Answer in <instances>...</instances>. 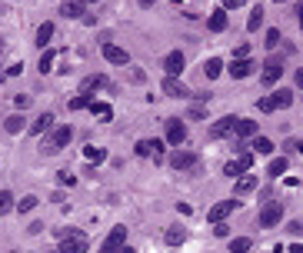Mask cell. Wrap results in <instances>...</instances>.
Listing matches in <instances>:
<instances>
[{
	"label": "cell",
	"mask_w": 303,
	"mask_h": 253,
	"mask_svg": "<svg viewBox=\"0 0 303 253\" xmlns=\"http://www.w3.org/2000/svg\"><path fill=\"white\" fill-rule=\"evenodd\" d=\"M57 237H60V253H87L90 247V240H87V233H80V230H67V227H60L57 230Z\"/></svg>",
	"instance_id": "cell-1"
},
{
	"label": "cell",
	"mask_w": 303,
	"mask_h": 253,
	"mask_svg": "<svg viewBox=\"0 0 303 253\" xmlns=\"http://www.w3.org/2000/svg\"><path fill=\"white\" fill-rule=\"evenodd\" d=\"M170 167H173L177 173L197 170V167H200V153H197V150H183V147H177V150L170 153Z\"/></svg>",
	"instance_id": "cell-2"
},
{
	"label": "cell",
	"mask_w": 303,
	"mask_h": 253,
	"mask_svg": "<svg viewBox=\"0 0 303 253\" xmlns=\"http://www.w3.org/2000/svg\"><path fill=\"white\" fill-rule=\"evenodd\" d=\"M70 140H74V127H54L50 137L44 140V153H60Z\"/></svg>",
	"instance_id": "cell-3"
},
{
	"label": "cell",
	"mask_w": 303,
	"mask_h": 253,
	"mask_svg": "<svg viewBox=\"0 0 303 253\" xmlns=\"http://www.w3.org/2000/svg\"><path fill=\"white\" fill-rule=\"evenodd\" d=\"M280 220H283V203H280V200H270V203H266V207H263V210H260V213H257V223H260V227H263V230L277 227Z\"/></svg>",
	"instance_id": "cell-4"
},
{
	"label": "cell",
	"mask_w": 303,
	"mask_h": 253,
	"mask_svg": "<svg viewBox=\"0 0 303 253\" xmlns=\"http://www.w3.org/2000/svg\"><path fill=\"white\" fill-rule=\"evenodd\" d=\"M123 247H127V227H114L107 233V240H103L100 253H120Z\"/></svg>",
	"instance_id": "cell-5"
},
{
	"label": "cell",
	"mask_w": 303,
	"mask_h": 253,
	"mask_svg": "<svg viewBox=\"0 0 303 253\" xmlns=\"http://www.w3.org/2000/svg\"><path fill=\"white\" fill-rule=\"evenodd\" d=\"M100 53H103V60H110V63H117V67H127V63H130V53L123 50V47H117V44H103L100 47Z\"/></svg>",
	"instance_id": "cell-6"
},
{
	"label": "cell",
	"mask_w": 303,
	"mask_h": 253,
	"mask_svg": "<svg viewBox=\"0 0 303 253\" xmlns=\"http://www.w3.org/2000/svg\"><path fill=\"white\" fill-rule=\"evenodd\" d=\"M280 74H283V60H280V57H270V60L263 63V74H260V80H263L266 87H273V83L280 80Z\"/></svg>",
	"instance_id": "cell-7"
},
{
	"label": "cell",
	"mask_w": 303,
	"mask_h": 253,
	"mask_svg": "<svg viewBox=\"0 0 303 253\" xmlns=\"http://www.w3.org/2000/svg\"><path fill=\"white\" fill-rule=\"evenodd\" d=\"M234 207H237V200H220V203H213V207L207 210V220H210V223H223L230 213H234Z\"/></svg>",
	"instance_id": "cell-8"
},
{
	"label": "cell",
	"mask_w": 303,
	"mask_h": 253,
	"mask_svg": "<svg viewBox=\"0 0 303 253\" xmlns=\"http://www.w3.org/2000/svg\"><path fill=\"white\" fill-rule=\"evenodd\" d=\"M110 87H114V83H110L103 74H94V77H87V80L80 83V94L83 97H94V90H110Z\"/></svg>",
	"instance_id": "cell-9"
},
{
	"label": "cell",
	"mask_w": 303,
	"mask_h": 253,
	"mask_svg": "<svg viewBox=\"0 0 303 253\" xmlns=\"http://www.w3.org/2000/svg\"><path fill=\"white\" fill-rule=\"evenodd\" d=\"M234 127H237V117H220V120L207 130V137L210 140H220V137H227V133H234Z\"/></svg>",
	"instance_id": "cell-10"
},
{
	"label": "cell",
	"mask_w": 303,
	"mask_h": 253,
	"mask_svg": "<svg viewBox=\"0 0 303 253\" xmlns=\"http://www.w3.org/2000/svg\"><path fill=\"white\" fill-rule=\"evenodd\" d=\"M137 153H140V157H153L160 164V160H164V143H160V140H140Z\"/></svg>",
	"instance_id": "cell-11"
},
{
	"label": "cell",
	"mask_w": 303,
	"mask_h": 253,
	"mask_svg": "<svg viewBox=\"0 0 303 253\" xmlns=\"http://www.w3.org/2000/svg\"><path fill=\"white\" fill-rule=\"evenodd\" d=\"M183 67H187V60H183V53H180V50H170V53L164 57V70H167V77L183 74Z\"/></svg>",
	"instance_id": "cell-12"
},
{
	"label": "cell",
	"mask_w": 303,
	"mask_h": 253,
	"mask_svg": "<svg viewBox=\"0 0 303 253\" xmlns=\"http://www.w3.org/2000/svg\"><path fill=\"white\" fill-rule=\"evenodd\" d=\"M183 140H187V127H183L180 120H167V143L180 147Z\"/></svg>",
	"instance_id": "cell-13"
},
{
	"label": "cell",
	"mask_w": 303,
	"mask_h": 253,
	"mask_svg": "<svg viewBox=\"0 0 303 253\" xmlns=\"http://www.w3.org/2000/svg\"><path fill=\"white\" fill-rule=\"evenodd\" d=\"M164 94L167 97H177V100H187L190 90H187V83L177 80V77H167V80H164Z\"/></svg>",
	"instance_id": "cell-14"
},
{
	"label": "cell",
	"mask_w": 303,
	"mask_h": 253,
	"mask_svg": "<svg viewBox=\"0 0 303 253\" xmlns=\"http://www.w3.org/2000/svg\"><path fill=\"white\" fill-rule=\"evenodd\" d=\"M83 7H87V0H63L60 13H63V17H70V20H77V17L87 20V10H83Z\"/></svg>",
	"instance_id": "cell-15"
},
{
	"label": "cell",
	"mask_w": 303,
	"mask_h": 253,
	"mask_svg": "<svg viewBox=\"0 0 303 253\" xmlns=\"http://www.w3.org/2000/svg\"><path fill=\"white\" fill-rule=\"evenodd\" d=\"M246 167H253V157H250V153H240V160H237V164H227V167H223V173H227V177H240Z\"/></svg>",
	"instance_id": "cell-16"
},
{
	"label": "cell",
	"mask_w": 303,
	"mask_h": 253,
	"mask_svg": "<svg viewBox=\"0 0 303 253\" xmlns=\"http://www.w3.org/2000/svg\"><path fill=\"white\" fill-rule=\"evenodd\" d=\"M50 130H54V117H50V114H40L37 120L30 123V133H33V137H44V133H50Z\"/></svg>",
	"instance_id": "cell-17"
},
{
	"label": "cell",
	"mask_w": 303,
	"mask_h": 253,
	"mask_svg": "<svg viewBox=\"0 0 303 253\" xmlns=\"http://www.w3.org/2000/svg\"><path fill=\"white\" fill-rule=\"evenodd\" d=\"M253 70H257V63L253 60H234V67H230V77H237V80H243V77H250Z\"/></svg>",
	"instance_id": "cell-18"
},
{
	"label": "cell",
	"mask_w": 303,
	"mask_h": 253,
	"mask_svg": "<svg viewBox=\"0 0 303 253\" xmlns=\"http://www.w3.org/2000/svg\"><path fill=\"white\" fill-rule=\"evenodd\" d=\"M207 27L213 33H223V30H227V10H223V7H220V10H213V13H210V20H207Z\"/></svg>",
	"instance_id": "cell-19"
},
{
	"label": "cell",
	"mask_w": 303,
	"mask_h": 253,
	"mask_svg": "<svg viewBox=\"0 0 303 253\" xmlns=\"http://www.w3.org/2000/svg\"><path fill=\"white\" fill-rule=\"evenodd\" d=\"M234 133H237V137H257V120H243V117H237Z\"/></svg>",
	"instance_id": "cell-20"
},
{
	"label": "cell",
	"mask_w": 303,
	"mask_h": 253,
	"mask_svg": "<svg viewBox=\"0 0 303 253\" xmlns=\"http://www.w3.org/2000/svg\"><path fill=\"white\" fill-rule=\"evenodd\" d=\"M90 110H94V117H97L100 123L114 120V107H110V103H90Z\"/></svg>",
	"instance_id": "cell-21"
},
{
	"label": "cell",
	"mask_w": 303,
	"mask_h": 253,
	"mask_svg": "<svg viewBox=\"0 0 303 253\" xmlns=\"http://www.w3.org/2000/svg\"><path fill=\"white\" fill-rule=\"evenodd\" d=\"M10 210H17V200H13L10 190H0V216H7Z\"/></svg>",
	"instance_id": "cell-22"
},
{
	"label": "cell",
	"mask_w": 303,
	"mask_h": 253,
	"mask_svg": "<svg viewBox=\"0 0 303 253\" xmlns=\"http://www.w3.org/2000/svg\"><path fill=\"white\" fill-rule=\"evenodd\" d=\"M50 37H54V24L47 20V24L37 27V47H47V44H50Z\"/></svg>",
	"instance_id": "cell-23"
},
{
	"label": "cell",
	"mask_w": 303,
	"mask_h": 253,
	"mask_svg": "<svg viewBox=\"0 0 303 253\" xmlns=\"http://www.w3.org/2000/svg\"><path fill=\"white\" fill-rule=\"evenodd\" d=\"M183 237H187V230H183V227H167L164 240L170 243V247H177V243H183Z\"/></svg>",
	"instance_id": "cell-24"
},
{
	"label": "cell",
	"mask_w": 303,
	"mask_h": 253,
	"mask_svg": "<svg viewBox=\"0 0 303 253\" xmlns=\"http://www.w3.org/2000/svg\"><path fill=\"white\" fill-rule=\"evenodd\" d=\"M220 70H223V60H220V57H210L207 63H203V74H207L210 80H213V77H220Z\"/></svg>",
	"instance_id": "cell-25"
},
{
	"label": "cell",
	"mask_w": 303,
	"mask_h": 253,
	"mask_svg": "<svg viewBox=\"0 0 303 253\" xmlns=\"http://www.w3.org/2000/svg\"><path fill=\"white\" fill-rule=\"evenodd\" d=\"M270 97H273V107H277V110H283V107H290V103H293L290 90H280V94H270Z\"/></svg>",
	"instance_id": "cell-26"
},
{
	"label": "cell",
	"mask_w": 303,
	"mask_h": 253,
	"mask_svg": "<svg viewBox=\"0 0 303 253\" xmlns=\"http://www.w3.org/2000/svg\"><path fill=\"white\" fill-rule=\"evenodd\" d=\"M4 130H7V133H20V130H24V117H20V114L7 117V120H4Z\"/></svg>",
	"instance_id": "cell-27"
},
{
	"label": "cell",
	"mask_w": 303,
	"mask_h": 253,
	"mask_svg": "<svg viewBox=\"0 0 303 253\" xmlns=\"http://www.w3.org/2000/svg\"><path fill=\"white\" fill-rule=\"evenodd\" d=\"M260 24H263V7H253L250 17H246V30H257Z\"/></svg>",
	"instance_id": "cell-28"
},
{
	"label": "cell",
	"mask_w": 303,
	"mask_h": 253,
	"mask_svg": "<svg viewBox=\"0 0 303 253\" xmlns=\"http://www.w3.org/2000/svg\"><path fill=\"white\" fill-rule=\"evenodd\" d=\"M253 150H257V153H263V157H266V153H273V143H270V140H266V137H253Z\"/></svg>",
	"instance_id": "cell-29"
},
{
	"label": "cell",
	"mask_w": 303,
	"mask_h": 253,
	"mask_svg": "<svg viewBox=\"0 0 303 253\" xmlns=\"http://www.w3.org/2000/svg\"><path fill=\"white\" fill-rule=\"evenodd\" d=\"M253 243H250V237H237V240H230V253H246Z\"/></svg>",
	"instance_id": "cell-30"
},
{
	"label": "cell",
	"mask_w": 303,
	"mask_h": 253,
	"mask_svg": "<svg viewBox=\"0 0 303 253\" xmlns=\"http://www.w3.org/2000/svg\"><path fill=\"white\" fill-rule=\"evenodd\" d=\"M283 170H287V157H277V160H270V167H266V173H270V177H280Z\"/></svg>",
	"instance_id": "cell-31"
},
{
	"label": "cell",
	"mask_w": 303,
	"mask_h": 253,
	"mask_svg": "<svg viewBox=\"0 0 303 253\" xmlns=\"http://www.w3.org/2000/svg\"><path fill=\"white\" fill-rule=\"evenodd\" d=\"M253 187H257V177H240L237 180V193H250Z\"/></svg>",
	"instance_id": "cell-32"
},
{
	"label": "cell",
	"mask_w": 303,
	"mask_h": 253,
	"mask_svg": "<svg viewBox=\"0 0 303 253\" xmlns=\"http://www.w3.org/2000/svg\"><path fill=\"white\" fill-rule=\"evenodd\" d=\"M70 110H83V107H90V97H83V94H77V97H70V103H67Z\"/></svg>",
	"instance_id": "cell-33"
},
{
	"label": "cell",
	"mask_w": 303,
	"mask_h": 253,
	"mask_svg": "<svg viewBox=\"0 0 303 253\" xmlns=\"http://www.w3.org/2000/svg\"><path fill=\"white\" fill-rule=\"evenodd\" d=\"M37 203H40V200H37V196H33V193H30V196H24V200H17V210H20V213H27V210H33V207H37Z\"/></svg>",
	"instance_id": "cell-34"
},
{
	"label": "cell",
	"mask_w": 303,
	"mask_h": 253,
	"mask_svg": "<svg viewBox=\"0 0 303 253\" xmlns=\"http://www.w3.org/2000/svg\"><path fill=\"white\" fill-rule=\"evenodd\" d=\"M280 40H283V37H280V30H266V40H263V44L270 47V50H277V47H280Z\"/></svg>",
	"instance_id": "cell-35"
},
{
	"label": "cell",
	"mask_w": 303,
	"mask_h": 253,
	"mask_svg": "<svg viewBox=\"0 0 303 253\" xmlns=\"http://www.w3.org/2000/svg\"><path fill=\"white\" fill-rule=\"evenodd\" d=\"M50 67H54V50H47L44 57H40V74H47Z\"/></svg>",
	"instance_id": "cell-36"
},
{
	"label": "cell",
	"mask_w": 303,
	"mask_h": 253,
	"mask_svg": "<svg viewBox=\"0 0 303 253\" xmlns=\"http://www.w3.org/2000/svg\"><path fill=\"white\" fill-rule=\"evenodd\" d=\"M283 150H287V153H300V150H303V143H300V140H293V137H290V140H287V143H283Z\"/></svg>",
	"instance_id": "cell-37"
},
{
	"label": "cell",
	"mask_w": 303,
	"mask_h": 253,
	"mask_svg": "<svg viewBox=\"0 0 303 253\" xmlns=\"http://www.w3.org/2000/svg\"><path fill=\"white\" fill-rule=\"evenodd\" d=\"M83 153H87V160H103V150H100V147H87Z\"/></svg>",
	"instance_id": "cell-38"
},
{
	"label": "cell",
	"mask_w": 303,
	"mask_h": 253,
	"mask_svg": "<svg viewBox=\"0 0 303 253\" xmlns=\"http://www.w3.org/2000/svg\"><path fill=\"white\" fill-rule=\"evenodd\" d=\"M287 230H290L293 237H303V223H300V220H293V223H290V227H287Z\"/></svg>",
	"instance_id": "cell-39"
},
{
	"label": "cell",
	"mask_w": 303,
	"mask_h": 253,
	"mask_svg": "<svg viewBox=\"0 0 303 253\" xmlns=\"http://www.w3.org/2000/svg\"><path fill=\"white\" fill-rule=\"evenodd\" d=\"M190 120H203V107L197 103V107H190Z\"/></svg>",
	"instance_id": "cell-40"
},
{
	"label": "cell",
	"mask_w": 303,
	"mask_h": 253,
	"mask_svg": "<svg viewBox=\"0 0 303 253\" xmlns=\"http://www.w3.org/2000/svg\"><path fill=\"white\" fill-rule=\"evenodd\" d=\"M237 7H243V0H223V10H237Z\"/></svg>",
	"instance_id": "cell-41"
},
{
	"label": "cell",
	"mask_w": 303,
	"mask_h": 253,
	"mask_svg": "<svg viewBox=\"0 0 303 253\" xmlns=\"http://www.w3.org/2000/svg\"><path fill=\"white\" fill-rule=\"evenodd\" d=\"M293 83H297V87L303 90V70H297V77H293Z\"/></svg>",
	"instance_id": "cell-42"
},
{
	"label": "cell",
	"mask_w": 303,
	"mask_h": 253,
	"mask_svg": "<svg viewBox=\"0 0 303 253\" xmlns=\"http://www.w3.org/2000/svg\"><path fill=\"white\" fill-rule=\"evenodd\" d=\"M297 13H300V27H303V0L297 4Z\"/></svg>",
	"instance_id": "cell-43"
},
{
	"label": "cell",
	"mask_w": 303,
	"mask_h": 253,
	"mask_svg": "<svg viewBox=\"0 0 303 253\" xmlns=\"http://www.w3.org/2000/svg\"><path fill=\"white\" fill-rule=\"evenodd\" d=\"M120 253H137V250H130V247H123V250H120Z\"/></svg>",
	"instance_id": "cell-44"
},
{
	"label": "cell",
	"mask_w": 303,
	"mask_h": 253,
	"mask_svg": "<svg viewBox=\"0 0 303 253\" xmlns=\"http://www.w3.org/2000/svg\"><path fill=\"white\" fill-rule=\"evenodd\" d=\"M140 4H144V7H150V4H153V0H140Z\"/></svg>",
	"instance_id": "cell-45"
},
{
	"label": "cell",
	"mask_w": 303,
	"mask_h": 253,
	"mask_svg": "<svg viewBox=\"0 0 303 253\" xmlns=\"http://www.w3.org/2000/svg\"><path fill=\"white\" fill-rule=\"evenodd\" d=\"M47 253H60V250H47Z\"/></svg>",
	"instance_id": "cell-46"
},
{
	"label": "cell",
	"mask_w": 303,
	"mask_h": 253,
	"mask_svg": "<svg viewBox=\"0 0 303 253\" xmlns=\"http://www.w3.org/2000/svg\"><path fill=\"white\" fill-rule=\"evenodd\" d=\"M87 4H97V0H87Z\"/></svg>",
	"instance_id": "cell-47"
},
{
	"label": "cell",
	"mask_w": 303,
	"mask_h": 253,
	"mask_svg": "<svg viewBox=\"0 0 303 253\" xmlns=\"http://www.w3.org/2000/svg\"><path fill=\"white\" fill-rule=\"evenodd\" d=\"M10 253H13V250H10Z\"/></svg>",
	"instance_id": "cell-48"
}]
</instances>
